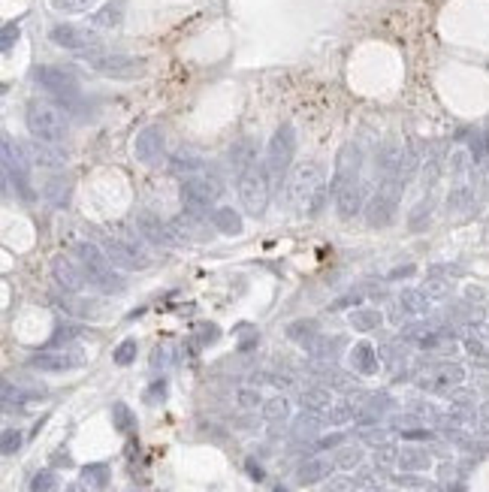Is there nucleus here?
<instances>
[{
	"mask_svg": "<svg viewBox=\"0 0 489 492\" xmlns=\"http://www.w3.org/2000/svg\"><path fill=\"white\" fill-rule=\"evenodd\" d=\"M284 197H287V206L296 208V212H305V208H308V215H320L323 206H326V182H323L320 164L308 160V164H299L296 169H293L290 178H287Z\"/></svg>",
	"mask_w": 489,
	"mask_h": 492,
	"instance_id": "nucleus-1",
	"label": "nucleus"
},
{
	"mask_svg": "<svg viewBox=\"0 0 489 492\" xmlns=\"http://www.w3.org/2000/svg\"><path fill=\"white\" fill-rule=\"evenodd\" d=\"M25 121H27L30 136L39 139V142L58 145L67 136V115L55 103H48V100H30Z\"/></svg>",
	"mask_w": 489,
	"mask_h": 492,
	"instance_id": "nucleus-2",
	"label": "nucleus"
},
{
	"mask_svg": "<svg viewBox=\"0 0 489 492\" xmlns=\"http://www.w3.org/2000/svg\"><path fill=\"white\" fill-rule=\"evenodd\" d=\"M239 203L248 215L260 218L269 206V169L266 166H248L244 173H239Z\"/></svg>",
	"mask_w": 489,
	"mask_h": 492,
	"instance_id": "nucleus-3",
	"label": "nucleus"
},
{
	"mask_svg": "<svg viewBox=\"0 0 489 492\" xmlns=\"http://www.w3.org/2000/svg\"><path fill=\"white\" fill-rule=\"evenodd\" d=\"M221 197V185L211 182V178H200V175H190L181 182V203L190 215H200V212H209L211 206L218 203Z\"/></svg>",
	"mask_w": 489,
	"mask_h": 492,
	"instance_id": "nucleus-4",
	"label": "nucleus"
},
{
	"mask_svg": "<svg viewBox=\"0 0 489 492\" xmlns=\"http://www.w3.org/2000/svg\"><path fill=\"white\" fill-rule=\"evenodd\" d=\"M293 152H296V133H293L290 124H284V127L275 130V136L269 142V154H266V169L275 178H281L284 173H287Z\"/></svg>",
	"mask_w": 489,
	"mask_h": 492,
	"instance_id": "nucleus-5",
	"label": "nucleus"
},
{
	"mask_svg": "<svg viewBox=\"0 0 489 492\" xmlns=\"http://www.w3.org/2000/svg\"><path fill=\"white\" fill-rule=\"evenodd\" d=\"M34 79H37L39 88H46L48 94H55L60 103H76V100H79V82L67 73V69H60V67H39L37 73H34Z\"/></svg>",
	"mask_w": 489,
	"mask_h": 492,
	"instance_id": "nucleus-6",
	"label": "nucleus"
},
{
	"mask_svg": "<svg viewBox=\"0 0 489 492\" xmlns=\"http://www.w3.org/2000/svg\"><path fill=\"white\" fill-rule=\"evenodd\" d=\"M91 67L109 79H136L145 73V61L130 55H91Z\"/></svg>",
	"mask_w": 489,
	"mask_h": 492,
	"instance_id": "nucleus-7",
	"label": "nucleus"
},
{
	"mask_svg": "<svg viewBox=\"0 0 489 492\" xmlns=\"http://www.w3.org/2000/svg\"><path fill=\"white\" fill-rule=\"evenodd\" d=\"M52 43L67 48V52H91V48H97V34L85 31V27H76V25H55L52 27Z\"/></svg>",
	"mask_w": 489,
	"mask_h": 492,
	"instance_id": "nucleus-8",
	"label": "nucleus"
},
{
	"mask_svg": "<svg viewBox=\"0 0 489 492\" xmlns=\"http://www.w3.org/2000/svg\"><path fill=\"white\" fill-rule=\"evenodd\" d=\"M103 251H106L109 263L118 269H145L151 263L136 245L121 242V239H103Z\"/></svg>",
	"mask_w": 489,
	"mask_h": 492,
	"instance_id": "nucleus-9",
	"label": "nucleus"
},
{
	"mask_svg": "<svg viewBox=\"0 0 489 492\" xmlns=\"http://www.w3.org/2000/svg\"><path fill=\"white\" fill-rule=\"evenodd\" d=\"M356 173H360V148L356 145H344L335 160V175L330 182V194L335 197L339 190H344L348 185H356Z\"/></svg>",
	"mask_w": 489,
	"mask_h": 492,
	"instance_id": "nucleus-10",
	"label": "nucleus"
},
{
	"mask_svg": "<svg viewBox=\"0 0 489 492\" xmlns=\"http://www.w3.org/2000/svg\"><path fill=\"white\" fill-rule=\"evenodd\" d=\"M4 175L6 182H15L18 194L22 197H34V190H30V182H27V164L22 152H13V142H9V136H4Z\"/></svg>",
	"mask_w": 489,
	"mask_h": 492,
	"instance_id": "nucleus-11",
	"label": "nucleus"
},
{
	"mask_svg": "<svg viewBox=\"0 0 489 492\" xmlns=\"http://www.w3.org/2000/svg\"><path fill=\"white\" fill-rule=\"evenodd\" d=\"M85 363L79 350H43V354L30 357V368L37 371H73Z\"/></svg>",
	"mask_w": 489,
	"mask_h": 492,
	"instance_id": "nucleus-12",
	"label": "nucleus"
},
{
	"mask_svg": "<svg viewBox=\"0 0 489 492\" xmlns=\"http://www.w3.org/2000/svg\"><path fill=\"white\" fill-rule=\"evenodd\" d=\"M52 278H55V284H58V287H64V290H67V293H79V290L88 284L85 269L76 266L73 260L64 257V254H58V257L52 260Z\"/></svg>",
	"mask_w": 489,
	"mask_h": 492,
	"instance_id": "nucleus-13",
	"label": "nucleus"
},
{
	"mask_svg": "<svg viewBox=\"0 0 489 492\" xmlns=\"http://www.w3.org/2000/svg\"><path fill=\"white\" fill-rule=\"evenodd\" d=\"M133 154H136L139 164H145V166L157 164V160L163 157V133H160V127L139 130L136 139H133Z\"/></svg>",
	"mask_w": 489,
	"mask_h": 492,
	"instance_id": "nucleus-14",
	"label": "nucleus"
},
{
	"mask_svg": "<svg viewBox=\"0 0 489 492\" xmlns=\"http://www.w3.org/2000/svg\"><path fill=\"white\" fill-rule=\"evenodd\" d=\"M332 468H335V459H323V456H314V459H305L299 471H296V480L302 486H311V484H320V480L332 477Z\"/></svg>",
	"mask_w": 489,
	"mask_h": 492,
	"instance_id": "nucleus-15",
	"label": "nucleus"
},
{
	"mask_svg": "<svg viewBox=\"0 0 489 492\" xmlns=\"http://www.w3.org/2000/svg\"><path fill=\"white\" fill-rule=\"evenodd\" d=\"M73 254L79 257V266L85 269V275L97 272V269H106V266H112V263H109V257H106V251H103V245H94V242H79V245L73 248Z\"/></svg>",
	"mask_w": 489,
	"mask_h": 492,
	"instance_id": "nucleus-16",
	"label": "nucleus"
},
{
	"mask_svg": "<svg viewBox=\"0 0 489 492\" xmlns=\"http://www.w3.org/2000/svg\"><path fill=\"white\" fill-rule=\"evenodd\" d=\"M351 366L353 371H360V375H378V354H374V347L369 341H360L353 350H351Z\"/></svg>",
	"mask_w": 489,
	"mask_h": 492,
	"instance_id": "nucleus-17",
	"label": "nucleus"
},
{
	"mask_svg": "<svg viewBox=\"0 0 489 492\" xmlns=\"http://www.w3.org/2000/svg\"><path fill=\"white\" fill-rule=\"evenodd\" d=\"M211 227H215V233H221V236H239L242 233V215L233 212L227 206H218V208H211Z\"/></svg>",
	"mask_w": 489,
	"mask_h": 492,
	"instance_id": "nucleus-18",
	"label": "nucleus"
},
{
	"mask_svg": "<svg viewBox=\"0 0 489 492\" xmlns=\"http://www.w3.org/2000/svg\"><path fill=\"white\" fill-rule=\"evenodd\" d=\"M139 227H142V233H145L151 242H157V245H176L178 242V236H172V233H176V227L160 224V220H155L151 215H142Z\"/></svg>",
	"mask_w": 489,
	"mask_h": 492,
	"instance_id": "nucleus-19",
	"label": "nucleus"
},
{
	"mask_svg": "<svg viewBox=\"0 0 489 492\" xmlns=\"http://www.w3.org/2000/svg\"><path fill=\"white\" fill-rule=\"evenodd\" d=\"M335 208H339V218H341V220H351L353 215H360V208H363L360 187H356V185H348L344 190H339V194H335Z\"/></svg>",
	"mask_w": 489,
	"mask_h": 492,
	"instance_id": "nucleus-20",
	"label": "nucleus"
},
{
	"mask_svg": "<svg viewBox=\"0 0 489 492\" xmlns=\"http://www.w3.org/2000/svg\"><path fill=\"white\" fill-rule=\"evenodd\" d=\"M88 284H94L97 290H103V293H124V278H121L118 272H112V266L106 269H97V272L88 275Z\"/></svg>",
	"mask_w": 489,
	"mask_h": 492,
	"instance_id": "nucleus-21",
	"label": "nucleus"
},
{
	"mask_svg": "<svg viewBox=\"0 0 489 492\" xmlns=\"http://www.w3.org/2000/svg\"><path fill=\"white\" fill-rule=\"evenodd\" d=\"M109 477H112V471H109L106 462H91V465L82 468V480H85L88 486H94V489H106Z\"/></svg>",
	"mask_w": 489,
	"mask_h": 492,
	"instance_id": "nucleus-22",
	"label": "nucleus"
},
{
	"mask_svg": "<svg viewBox=\"0 0 489 492\" xmlns=\"http://www.w3.org/2000/svg\"><path fill=\"white\" fill-rule=\"evenodd\" d=\"M112 426H115L118 435H130V432L136 429V417L124 401H115V405H112Z\"/></svg>",
	"mask_w": 489,
	"mask_h": 492,
	"instance_id": "nucleus-23",
	"label": "nucleus"
},
{
	"mask_svg": "<svg viewBox=\"0 0 489 492\" xmlns=\"http://www.w3.org/2000/svg\"><path fill=\"white\" fill-rule=\"evenodd\" d=\"M332 405V396H330V390H323V387H308L302 393V408L305 411H311V414H318V411H326Z\"/></svg>",
	"mask_w": 489,
	"mask_h": 492,
	"instance_id": "nucleus-24",
	"label": "nucleus"
},
{
	"mask_svg": "<svg viewBox=\"0 0 489 492\" xmlns=\"http://www.w3.org/2000/svg\"><path fill=\"white\" fill-rule=\"evenodd\" d=\"M48 142H37L27 148V154H30V160L34 164H39V166H64V154H58V152H52V148H46Z\"/></svg>",
	"mask_w": 489,
	"mask_h": 492,
	"instance_id": "nucleus-25",
	"label": "nucleus"
},
{
	"mask_svg": "<svg viewBox=\"0 0 489 492\" xmlns=\"http://www.w3.org/2000/svg\"><path fill=\"white\" fill-rule=\"evenodd\" d=\"M287 338L299 341V345H314L318 341V324L314 320H296V324L287 326Z\"/></svg>",
	"mask_w": 489,
	"mask_h": 492,
	"instance_id": "nucleus-26",
	"label": "nucleus"
},
{
	"mask_svg": "<svg viewBox=\"0 0 489 492\" xmlns=\"http://www.w3.org/2000/svg\"><path fill=\"white\" fill-rule=\"evenodd\" d=\"M351 326L360 329V333H372V329L381 326V314L374 308H356L351 311Z\"/></svg>",
	"mask_w": 489,
	"mask_h": 492,
	"instance_id": "nucleus-27",
	"label": "nucleus"
},
{
	"mask_svg": "<svg viewBox=\"0 0 489 492\" xmlns=\"http://www.w3.org/2000/svg\"><path fill=\"white\" fill-rule=\"evenodd\" d=\"M390 218H393V203L384 194H378L372 199V206H369V224L372 227H384Z\"/></svg>",
	"mask_w": 489,
	"mask_h": 492,
	"instance_id": "nucleus-28",
	"label": "nucleus"
},
{
	"mask_svg": "<svg viewBox=\"0 0 489 492\" xmlns=\"http://www.w3.org/2000/svg\"><path fill=\"white\" fill-rule=\"evenodd\" d=\"M399 465H402V471H426L429 468V456H426V450L405 447L399 453Z\"/></svg>",
	"mask_w": 489,
	"mask_h": 492,
	"instance_id": "nucleus-29",
	"label": "nucleus"
},
{
	"mask_svg": "<svg viewBox=\"0 0 489 492\" xmlns=\"http://www.w3.org/2000/svg\"><path fill=\"white\" fill-rule=\"evenodd\" d=\"M263 417L269 420V423H281V420L290 417V401L284 396H275L269 401H263Z\"/></svg>",
	"mask_w": 489,
	"mask_h": 492,
	"instance_id": "nucleus-30",
	"label": "nucleus"
},
{
	"mask_svg": "<svg viewBox=\"0 0 489 492\" xmlns=\"http://www.w3.org/2000/svg\"><path fill=\"white\" fill-rule=\"evenodd\" d=\"M360 462H363V447L344 444L339 453H335V468H341V471H353Z\"/></svg>",
	"mask_w": 489,
	"mask_h": 492,
	"instance_id": "nucleus-31",
	"label": "nucleus"
},
{
	"mask_svg": "<svg viewBox=\"0 0 489 492\" xmlns=\"http://www.w3.org/2000/svg\"><path fill=\"white\" fill-rule=\"evenodd\" d=\"M43 194H46V199L48 203H55V206H64L67 203V197H70V185H67V178H52L46 187H43Z\"/></svg>",
	"mask_w": 489,
	"mask_h": 492,
	"instance_id": "nucleus-32",
	"label": "nucleus"
},
{
	"mask_svg": "<svg viewBox=\"0 0 489 492\" xmlns=\"http://www.w3.org/2000/svg\"><path fill=\"white\" fill-rule=\"evenodd\" d=\"M136 354H139L136 338H124L115 350H112V359H115V366H130L136 359Z\"/></svg>",
	"mask_w": 489,
	"mask_h": 492,
	"instance_id": "nucleus-33",
	"label": "nucleus"
},
{
	"mask_svg": "<svg viewBox=\"0 0 489 492\" xmlns=\"http://www.w3.org/2000/svg\"><path fill=\"white\" fill-rule=\"evenodd\" d=\"M251 160H254V154H251V142H248V139H242V142H236V145L230 148V164L236 166V169H242V173L251 166Z\"/></svg>",
	"mask_w": 489,
	"mask_h": 492,
	"instance_id": "nucleus-34",
	"label": "nucleus"
},
{
	"mask_svg": "<svg viewBox=\"0 0 489 492\" xmlns=\"http://www.w3.org/2000/svg\"><path fill=\"white\" fill-rule=\"evenodd\" d=\"M58 474L55 471H37L34 477H30V492H58Z\"/></svg>",
	"mask_w": 489,
	"mask_h": 492,
	"instance_id": "nucleus-35",
	"label": "nucleus"
},
{
	"mask_svg": "<svg viewBox=\"0 0 489 492\" xmlns=\"http://www.w3.org/2000/svg\"><path fill=\"white\" fill-rule=\"evenodd\" d=\"M22 432L18 429H4V435H0V450H4V456H15L18 450H22Z\"/></svg>",
	"mask_w": 489,
	"mask_h": 492,
	"instance_id": "nucleus-36",
	"label": "nucleus"
},
{
	"mask_svg": "<svg viewBox=\"0 0 489 492\" xmlns=\"http://www.w3.org/2000/svg\"><path fill=\"white\" fill-rule=\"evenodd\" d=\"M91 22H94V25H100V27H115L118 22H121V4H115V6H103V9H100V13L94 15V18H91Z\"/></svg>",
	"mask_w": 489,
	"mask_h": 492,
	"instance_id": "nucleus-37",
	"label": "nucleus"
},
{
	"mask_svg": "<svg viewBox=\"0 0 489 492\" xmlns=\"http://www.w3.org/2000/svg\"><path fill=\"white\" fill-rule=\"evenodd\" d=\"M236 401H239L242 411H254L257 405H263V399H260V393L254 387H242L239 393H236Z\"/></svg>",
	"mask_w": 489,
	"mask_h": 492,
	"instance_id": "nucleus-38",
	"label": "nucleus"
},
{
	"mask_svg": "<svg viewBox=\"0 0 489 492\" xmlns=\"http://www.w3.org/2000/svg\"><path fill=\"white\" fill-rule=\"evenodd\" d=\"M318 426H320V420L318 417H299L296 420V429H293V435L296 438H308V435H314V432H318Z\"/></svg>",
	"mask_w": 489,
	"mask_h": 492,
	"instance_id": "nucleus-39",
	"label": "nucleus"
},
{
	"mask_svg": "<svg viewBox=\"0 0 489 492\" xmlns=\"http://www.w3.org/2000/svg\"><path fill=\"white\" fill-rule=\"evenodd\" d=\"M163 399H167V380H155V384H151L148 390H145V401H148V405H157V401H163Z\"/></svg>",
	"mask_w": 489,
	"mask_h": 492,
	"instance_id": "nucleus-40",
	"label": "nucleus"
},
{
	"mask_svg": "<svg viewBox=\"0 0 489 492\" xmlns=\"http://www.w3.org/2000/svg\"><path fill=\"white\" fill-rule=\"evenodd\" d=\"M374 462L384 468V465H393V462H399V453H396V447L390 444H381L378 450H374Z\"/></svg>",
	"mask_w": 489,
	"mask_h": 492,
	"instance_id": "nucleus-41",
	"label": "nucleus"
},
{
	"mask_svg": "<svg viewBox=\"0 0 489 492\" xmlns=\"http://www.w3.org/2000/svg\"><path fill=\"white\" fill-rule=\"evenodd\" d=\"M97 0H55V9H64V13H82V9L94 6Z\"/></svg>",
	"mask_w": 489,
	"mask_h": 492,
	"instance_id": "nucleus-42",
	"label": "nucleus"
},
{
	"mask_svg": "<svg viewBox=\"0 0 489 492\" xmlns=\"http://www.w3.org/2000/svg\"><path fill=\"white\" fill-rule=\"evenodd\" d=\"M353 480L351 477H330V484L323 486V492H351Z\"/></svg>",
	"mask_w": 489,
	"mask_h": 492,
	"instance_id": "nucleus-43",
	"label": "nucleus"
},
{
	"mask_svg": "<svg viewBox=\"0 0 489 492\" xmlns=\"http://www.w3.org/2000/svg\"><path fill=\"white\" fill-rule=\"evenodd\" d=\"M339 444H344V435H341V432H332V435H326V438L318 441L320 450H330V447H339Z\"/></svg>",
	"mask_w": 489,
	"mask_h": 492,
	"instance_id": "nucleus-44",
	"label": "nucleus"
},
{
	"mask_svg": "<svg viewBox=\"0 0 489 492\" xmlns=\"http://www.w3.org/2000/svg\"><path fill=\"white\" fill-rule=\"evenodd\" d=\"M172 166H176V169H188V173H197V169H200V160L178 154V157H176V164H172Z\"/></svg>",
	"mask_w": 489,
	"mask_h": 492,
	"instance_id": "nucleus-45",
	"label": "nucleus"
},
{
	"mask_svg": "<svg viewBox=\"0 0 489 492\" xmlns=\"http://www.w3.org/2000/svg\"><path fill=\"white\" fill-rule=\"evenodd\" d=\"M218 326L215 324H209V326H200V341L202 345H211V341H218Z\"/></svg>",
	"mask_w": 489,
	"mask_h": 492,
	"instance_id": "nucleus-46",
	"label": "nucleus"
},
{
	"mask_svg": "<svg viewBox=\"0 0 489 492\" xmlns=\"http://www.w3.org/2000/svg\"><path fill=\"white\" fill-rule=\"evenodd\" d=\"M402 302L411 308V311H423V299L417 296V293H402Z\"/></svg>",
	"mask_w": 489,
	"mask_h": 492,
	"instance_id": "nucleus-47",
	"label": "nucleus"
},
{
	"mask_svg": "<svg viewBox=\"0 0 489 492\" xmlns=\"http://www.w3.org/2000/svg\"><path fill=\"white\" fill-rule=\"evenodd\" d=\"M13 39H18V27H15V25H6V27H4V52H6L9 46H13Z\"/></svg>",
	"mask_w": 489,
	"mask_h": 492,
	"instance_id": "nucleus-48",
	"label": "nucleus"
},
{
	"mask_svg": "<svg viewBox=\"0 0 489 492\" xmlns=\"http://www.w3.org/2000/svg\"><path fill=\"white\" fill-rule=\"evenodd\" d=\"M348 417H351V408H348V405H339V408H335V414H332L330 420H332V423H344Z\"/></svg>",
	"mask_w": 489,
	"mask_h": 492,
	"instance_id": "nucleus-49",
	"label": "nucleus"
},
{
	"mask_svg": "<svg viewBox=\"0 0 489 492\" xmlns=\"http://www.w3.org/2000/svg\"><path fill=\"white\" fill-rule=\"evenodd\" d=\"M248 474H251L254 480H263V468H260V465H254V462L248 459Z\"/></svg>",
	"mask_w": 489,
	"mask_h": 492,
	"instance_id": "nucleus-50",
	"label": "nucleus"
},
{
	"mask_svg": "<svg viewBox=\"0 0 489 492\" xmlns=\"http://www.w3.org/2000/svg\"><path fill=\"white\" fill-rule=\"evenodd\" d=\"M52 462H55V465H70V456H67V453H55Z\"/></svg>",
	"mask_w": 489,
	"mask_h": 492,
	"instance_id": "nucleus-51",
	"label": "nucleus"
},
{
	"mask_svg": "<svg viewBox=\"0 0 489 492\" xmlns=\"http://www.w3.org/2000/svg\"><path fill=\"white\" fill-rule=\"evenodd\" d=\"M64 492H88V489H85V486H82V484H70V486H67Z\"/></svg>",
	"mask_w": 489,
	"mask_h": 492,
	"instance_id": "nucleus-52",
	"label": "nucleus"
},
{
	"mask_svg": "<svg viewBox=\"0 0 489 492\" xmlns=\"http://www.w3.org/2000/svg\"><path fill=\"white\" fill-rule=\"evenodd\" d=\"M272 492H287V489H284V486H275V489H272Z\"/></svg>",
	"mask_w": 489,
	"mask_h": 492,
	"instance_id": "nucleus-53",
	"label": "nucleus"
},
{
	"mask_svg": "<svg viewBox=\"0 0 489 492\" xmlns=\"http://www.w3.org/2000/svg\"><path fill=\"white\" fill-rule=\"evenodd\" d=\"M369 492H384V489H369Z\"/></svg>",
	"mask_w": 489,
	"mask_h": 492,
	"instance_id": "nucleus-54",
	"label": "nucleus"
}]
</instances>
